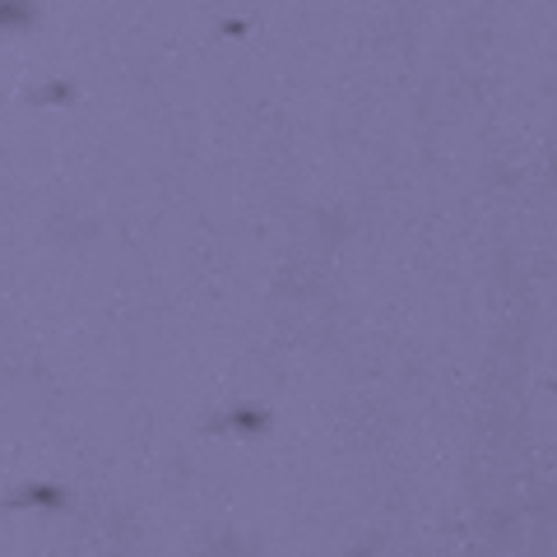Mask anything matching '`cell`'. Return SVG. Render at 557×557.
<instances>
[{
    "instance_id": "6da1fadb",
    "label": "cell",
    "mask_w": 557,
    "mask_h": 557,
    "mask_svg": "<svg viewBox=\"0 0 557 557\" xmlns=\"http://www.w3.org/2000/svg\"><path fill=\"white\" fill-rule=\"evenodd\" d=\"M24 20H28L24 0H0V24H24Z\"/></svg>"
}]
</instances>
